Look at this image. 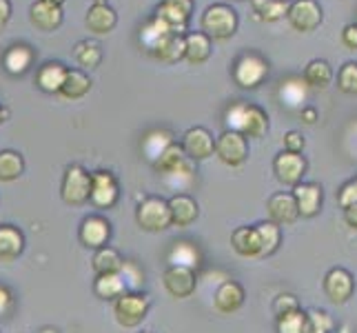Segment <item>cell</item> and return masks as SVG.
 <instances>
[{"mask_svg": "<svg viewBox=\"0 0 357 333\" xmlns=\"http://www.w3.org/2000/svg\"><path fill=\"white\" fill-rule=\"evenodd\" d=\"M229 131H238L244 138H262L268 129L266 114L249 103H233L227 111Z\"/></svg>", "mask_w": 357, "mask_h": 333, "instance_id": "6da1fadb", "label": "cell"}, {"mask_svg": "<svg viewBox=\"0 0 357 333\" xmlns=\"http://www.w3.org/2000/svg\"><path fill=\"white\" fill-rule=\"evenodd\" d=\"M202 34L213 40H227L238 31V14L229 5H211L206 7L200 20Z\"/></svg>", "mask_w": 357, "mask_h": 333, "instance_id": "7a4b0ae2", "label": "cell"}, {"mask_svg": "<svg viewBox=\"0 0 357 333\" xmlns=\"http://www.w3.org/2000/svg\"><path fill=\"white\" fill-rule=\"evenodd\" d=\"M149 298H146L144 293L140 291H129L125 295H120L114 304V313H116V320L122 325V327H138L142 320L149 313Z\"/></svg>", "mask_w": 357, "mask_h": 333, "instance_id": "3957f363", "label": "cell"}, {"mask_svg": "<svg viewBox=\"0 0 357 333\" xmlns=\"http://www.w3.org/2000/svg\"><path fill=\"white\" fill-rule=\"evenodd\" d=\"M60 193L67 205H84L91 198V174H87V169H82L80 165L67 167Z\"/></svg>", "mask_w": 357, "mask_h": 333, "instance_id": "277c9868", "label": "cell"}, {"mask_svg": "<svg viewBox=\"0 0 357 333\" xmlns=\"http://www.w3.org/2000/svg\"><path fill=\"white\" fill-rule=\"evenodd\" d=\"M268 76V65L262 56L257 54H244L233 69V78L242 89H255L257 84Z\"/></svg>", "mask_w": 357, "mask_h": 333, "instance_id": "5b68a950", "label": "cell"}, {"mask_svg": "<svg viewBox=\"0 0 357 333\" xmlns=\"http://www.w3.org/2000/svg\"><path fill=\"white\" fill-rule=\"evenodd\" d=\"M289 24L295 31L309 34L322 24V7L315 0H293L287 14Z\"/></svg>", "mask_w": 357, "mask_h": 333, "instance_id": "8992f818", "label": "cell"}, {"mask_svg": "<svg viewBox=\"0 0 357 333\" xmlns=\"http://www.w3.org/2000/svg\"><path fill=\"white\" fill-rule=\"evenodd\" d=\"M135 220L144 231H165L171 227L169 205L162 198H146L135 212Z\"/></svg>", "mask_w": 357, "mask_h": 333, "instance_id": "52a82bcc", "label": "cell"}, {"mask_svg": "<svg viewBox=\"0 0 357 333\" xmlns=\"http://www.w3.org/2000/svg\"><path fill=\"white\" fill-rule=\"evenodd\" d=\"M215 154L229 167H242L249 158V145L246 138L238 131H225L220 138L215 140Z\"/></svg>", "mask_w": 357, "mask_h": 333, "instance_id": "ba28073f", "label": "cell"}, {"mask_svg": "<svg viewBox=\"0 0 357 333\" xmlns=\"http://www.w3.org/2000/svg\"><path fill=\"white\" fill-rule=\"evenodd\" d=\"M193 11V0H162L155 9V18L162 20L171 31L182 34Z\"/></svg>", "mask_w": 357, "mask_h": 333, "instance_id": "9c48e42d", "label": "cell"}, {"mask_svg": "<svg viewBox=\"0 0 357 333\" xmlns=\"http://www.w3.org/2000/svg\"><path fill=\"white\" fill-rule=\"evenodd\" d=\"M182 151L189 160H206L211 158L215 151V142H213V135L208 133L204 127H193L184 133L182 138Z\"/></svg>", "mask_w": 357, "mask_h": 333, "instance_id": "30bf717a", "label": "cell"}, {"mask_svg": "<svg viewBox=\"0 0 357 333\" xmlns=\"http://www.w3.org/2000/svg\"><path fill=\"white\" fill-rule=\"evenodd\" d=\"M96 207L109 209L118 202V180L109 171H96L91 174V198Z\"/></svg>", "mask_w": 357, "mask_h": 333, "instance_id": "8fae6325", "label": "cell"}, {"mask_svg": "<svg viewBox=\"0 0 357 333\" xmlns=\"http://www.w3.org/2000/svg\"><path fill=\"white\" fill-rule=\"evenodd\" d=\"M275 176L282 184H289V187H295V184L302 182V176L306 171V160L300 154H293V151H282L275 163Z\"/></svg>", "mask_w": 357, "mask_h": 333, "instance_id": "7c38bea8", "label": "cell"}, {"mask_svg": "<svg viewBox=\"0 0 357 333\" xmlns=\"http://www.w3.org/2000/svg\"><path fill=\"white\" fill-rule=\"evenodd\" d=\"M266 212H268L271 222H273V225H293V222L298 220V216H300L293 193H275V195H271L268 202H266Z\"/></svg>", "mask_w": 357, "mask_h": 333, "instance_id": "4fadbf2b", "label": "cell"}, {"mask_svg": "<svg viewBox=\"0 0 357 333\" xmlns=\"http://www.w3.org/2000/svg\"><path fill=\"white\" fill-rule=\"evenodd\" d=\"M324 291L335 304L347 302L353 295V276L342 267L331 269L326 274V278H324Z\"/></svg>", "mask_w": 357, "mask_h": 333, "instance_id": "5bb4252c", "label": "cell"}, {"mask_svg": "<svg viewBox=\"0 0 357 333\" xmlns=\"http://www.w3.org/2000/svg\"><path fill=\"white\" fill-rule=\"evenodd\" d=\"M165 287L174 298H189L195 291V274L187 267H169L165 271Z\"/></svg>", "mask_w": 357, "mask_h": 333, "instance_id": "9a60e30c", "label": "cell"}, {"mask_svg": "<svg viewBox=\"0 0 357 333\" xmlns=\"http://www.w3.org/2000/svg\"><path fill=\"white\" fill-rule=\"evenodd\" d=\"M109 236H112V225L100 218V216H89L82 220L80 225V240L84 246H91V249H100L107 244Z\"/></svg>", "mask_w": 357, "mask_h": 333, "instance_id": "2e32d148", "label": "cell"}, {"mask_svg": "<svg viewBox=\"0 0 357 333\" xmlns=\"http://www.w3.org/2000/svg\"><path fill=\"white\" fill-rule=\"evenodd\" d=\"M29 20L36 29L54 31L63 24V9L52 3H45V0H38V3L31 5V9H29Z\"/></svg>", "mask_w": 357, "mask_h": 333, "instance_id": "e0dca14e", "label": "cell"}, {"mask_svg": "<svg viewBox=\"0 0 357 333\" xmlns=\"http://www.w3.org/2000/svg\"><path fill=\"white\" fill-rule=\"evenodd\" d=\"M167 205L171 214V225L176 227H189L198 218V202L187 193H176Z\"/></svg>", "mask_w": 357, "mask_h": 333, "instance_id": "ac0fdd59", "label": "cell"}, {"mask_svg": "<svg viewBox=\"0 0 357 333\" xmlns=\"http://www.w3.org/2000/svg\"><path fill=\"white\" fill-rule=\"evenodd\" d=\"M118 22V16L116 11L105 5V3H96L89 11H87V18H84V24H87V29L96 36H107L109 31H114Z\"/></svg>", "mask_w": 357, "mask_h": 333, "instance_id": "d6986e66", "label": "cell"}, {"mask_svg": "<svg viewBox=\"0 0 357 333\" xmlns=\"http://www.w3.org/2000/svg\"><path fill=\"white\" fill-rule=\"evenodd\" d=\"M293 198L298 205L300 216L311 218L319 212V205H322V189L317 184H295L293 187Z\"/></svg>", "mask_w": 357, "mask_h": 333, "instance_id": "ffe728a7", "label": "cell"}, {"mask_svg": "<svg viewBox=\"0 0 357 333\" xmlns=\"http://www.w3.org/2000/svg\"><path fill=\"white\" fill-rule=\"evenodd\" d=\"M213 304L220 313H233L238 311L244 304V289L238 285V282L227 280L222 287H220L213 295Z\"/></svg>", "mask_w": 357, "mask_h": 333, "instance_id": "44dd1931", "label": "cell"}, {"mask_svg": "<svg viewBox=\"0 0 357 333\" xmlns=\"http://www.w3.org/2000/svg\"><path fill=\"white\" fill-rule=\"evenodd\" d=\"M211 56V38L202 31H191L184 36V58L191 65H202Z\"/></svg>", "mask_w": 357, "mask_h": 333, "instance_id": "7402d4cb", "label": "cell"}, {"mask_svg": "<svg viewBox=\"0 0 357 333\" xmlns=\"http://www.w3.org/2000/svg\"><path fill=\"white\" fill-rule=\"evenodd\" d=\"M231 244H233V249L244 258H262V246H260V238H257L255 227L236 229L231 236Z\"/></svg>", "mask_w": 357, "mask_h": 333, "instance_id": "603a6c76", "label": "cell"}, {"mask_svg": "<svg viewBox=\"0 0 357 333\" xmlns=\"http://www.w3.org/2000/svg\"><path fill=\"white\" fill-rule=\"evenodd\" d=\"M187 163H189V158L184 156L182 147L176 145V142H171V145L167 147V149L153 160V167H155L158 174L171 176V174H176V171H178L180 167H184Z\"/></svg>", "mask_w": 357, "mask_h": 333, "instance_id": "cb8c5ba5", "label": "cell"}, {"mask_svg": "<svg viewBox=\"0 0 357 333\" xmlns=\"http://www.w3.org/2000/svg\"><path fill=\"white\" fill-rule=\"evenodd\" d=\"M251 7L257 20L278 22L282 18H287L291 0H251Z\"/></svg>", "mask_w": 357, "mask_h": 333, "instance_id": "d4e9b609", "label": "cell"}, {"mask_svg": "<svg viewBox=\"0 0 357 333\" xmlns=\"http://www.w3.org/2000/svg\"><path fill=\"white\" fill-rule=\"evenodd\" d=\"M24 249V238L16 227L3 225L0 227V260L11 262L22 253Z\"/></svg>", "mask_w": 357, "mask_h": 333, "instance_id": "484cf974", "label": "cell"}, {"mask_svg": "<svg viewBox=\"0 0 357 333\" xmlns=\"http://www.w3.org/2000/svg\"><path fill=\"white\" fill-rule=\"evenodd\" d=\"M65 76H67V67L60 65V63H47L40 67L38 76H36V82H38V87L43 91H49V94H58L60 87H63L65 82Z\"/></svg>", "mask_w": 357, "mask_h": 333, "instance_id": "4316f807", "label": "cell"}, {"mask_svg": "<svg viewBox=\"0 0 357 333\" xmlns=\"http://www.w3.org/2000/svg\"><path fill=\"white\" fill-rule=\"evenodd\" d=\"M306 87L313 89H326L331 82H333V69L326 63V60H311L304 69V78Z\"/></svg>", "mask_w": 357, "mask_h": 333, "instance_id": "83f0119b", "label": "cell"}, {"mask_svg": "<svg viewBox=\"0 0 357 333\" xmlns=\"http://www.w3.org/2000/svg\"><path fill=\"white\" fill-rule=\"evenodd\" d=\"M89 91H91V80L78 69H67L65 82L58 94H63L67 101H78V98H84Z\"/></svg>", "mask_w": 357, "mask_h": 333, "instance_id": "f1b7e54d", "label": "cell"}, {"mask_svg": "<svg viewBox=\"0 0 357 333\" xmlns=\"http://www.w3.org/2000/svg\"><path fill=\"white\" fill-rule=\"evenodd\" d=\"M151 54L162 63H178L180 58H184V36L171 31Z\"/></svg>", "mask_w": 357, "mask_h": 333, "instance_id": "f546056e", "label": "cell"}, {"mask_svg": "<svg viewBox=\"0 0 357 333\" xmlns=\"http://www.w3.org/2000/svg\"><path fill=\"white\" fill-rule=\"evenodd\" d=\"M31 60H33V52L29 47L24 45H14L9 47V52L5 54V69L11 73V76H20L24 73L29 67H31Z\"/></svg>", "mask_w": 357, "mask_h": 333, "instance_id": "4dcf8cb0", "label": "cell"}, {"mask_svg": "<svg viewBox=\"0 0 357 333\" xmlns=\"http://www.w3.org/2000/svg\"><path fill=\"white\" fill-rule=\"evenodd\" d=\"M93 291L98 298H102V300H118L120 295L127 293V287H125V282H122L120 274H102V276H98Z\"/></svg>", "mask_w": 357, "mask_h": 333, "instance_id": "1f68e13d", "label": "cell"}, {"mask_svg": "<svg viewBox=\"0 0 357 333\" xmlns=\"http://www.w3.org/2000/svg\"><path fill=\"white\" fill-rule=\"evenodd\" d=\"M169 262L171 267H187L193 271L200 267V251L191 242H176L169 251Z\"/></svg>", "mask_w": 357, "mask_h": 333, "instance_id": "d6a6232c", "label": "cell"}, {"mask_svg": "<svg viewBox=\"0 0 357 333\" xmlns=\"http://www.w3.org/2000/svg\"><path fill=\"white\" fill-rule=\"evenodd\" d=\"M306 89L309 87H306V82L302 78H289L280 87V101L289 109H302L306 101Z\"/></svg>", "mask_w": 357, "mask_h": 333, "instance_id": "836d02e7", "label": "cell"}, {"mask_svg": "<svg viewBox=\"0 0 357 333\" xmlns=\"http://www.w3.org/2000/svg\"><path fill=\"white\" fill-rule=\"evenodd\" d=\"M122 262H125V260H122L120 253L114 249V246H100V249H96L93 269H96L98 276H102V274H118Z\"/></svg>", "mask_w": 357, "mask_h": 333, "instance_id": "e575fe53", "label": "cell"}, {"mask_svg": "<svg viewBox=\"0 0 357 333\" xmlns=\"http://www.w3.org/2000/svg\"><path fill=\"white\" fill-rule=\"evenodd\" d=\"M24 160L18 151H0V182H14L22 176Z\"/></svg>", "mask_w": 357, "mask_h": 333, "instance_id": "d590c367", "label": "cell"}, {"mask_svg": "<svg viewBox=\"0 0 357 333\" xmlns=\"http://www.w3.org/2000/svg\"><path fill=\"white\" fill-rule=\"evenodd\" d=\"M171 34V29L167 27V24L162 22V20H158V18H153V20H149L142 27V31H140V43L149 49V52H153V49L162 43L167 36Z\"/></svg>", "mask_w": 357, "mask_h": 333, "instance_id": "8d00e7d4", "label": "cell"}, {"mask_svg": "<svg viewBox=\"0 0 357 333\" xmlns=\"http://www.w3.org/2000/svg\"><path fill=\"white\" fill-rule=\"evenodd\" d=\"M76 60L82 65V67H87V69H93L100 65V60H102V49L98 43L93 40H80L76 45Z\"/></svg>", "mask_w": 357, "mask_h": 333, "instance_id": "74e56055", "label": "cell"}, {"mask_svg": "<svg viewBox=\"0 0 357 333\" xmlns=\"http://www.w3.org/2000/svg\"><path fill=\"white\" fill-rule=\"evenodd\" d=\"M174 142V135H171L169 131H151L149 135L144 138V142H142V149H144V154H146V158L153 160L162 154L167 147Z\"/></svg>", "mask_w": 357, "mask_h": 333, "instance_id": "f35d334b", "label": "cell"}, {"mask_svg": "<svg viewBox=\"0 0 357 333\" xmlns=\"http://www.w3.org/2000/svg\"><path fill=\"white\" fill-rule=\"evenodd\" d=\"M257 238H260V246H262V256H271L280 244V227L273 225V222H262V225L255 227Z\"/></svg>", "mask_w": 357, "mask_h": 333, "instance_id": "ab89813d", "label": "cell"}, {"mask_svg": "<svg viewBox=\"0 0 357 333\" xmlns=\"http://www.w3.org/2000/svg\"><path fill=\"white\" fill-rule=\"evenodd\" d=\"M333 329V320L326 311H309L306 313V323H304V333H331Z\"/></svg>", "mask_w": 357, "mask_h": 333, "instance_id": "60d3db41", "label": "cell"}, {"mask_svg": "<svg viewBox=\"0 0 357 333\" xmlns=\"http://www.w3.org/2000/svg\"><path fill=\"white\" fill-rule=\"evenodd\" d=\"M118 274H120L122 282H125L127 293H129V291H138V289H140V285H142V280H144V274L138 269V265L131 262V260L122 262V267H120Z\"/></svg>", "mask_w": 357, "mask_h": 333, "instance_id": "b9f144b4", "label": "cell"}, {"mask_svg": "<svg viewBox=\"0 0 357 333\" xmlns=\"http://www.w3.org/2000/svg\"><path fill=\"white\" fill-rule=\"evenodd\" d=\"M304 323H306V313L291 311L287 316L278 318V333H304Z\"/></svg>", "mask_w": 357, "mask_h": 333, "instance_id": "7bdbcfd3", "label": "cell"}, {"mask_svg": "<svg viewBox=\"0 0 357 333\" xmlns=\"http://www.w3.org/2000/svg\"><path fill=\"white\" fill-rule=\"evenodd\" d=\"M337 87L344 94H357V63H347L340 69Z\"/></svg>", "mask_w": 357, "mask_h": 333, "instance_id": "ee69618b", "label": "cell"}, {"mask_svg": "<svg viewBox=\"0 0 357 333\" xmlns=\"http://www.w3.org/2000/svg\"><path fill=\"white\" fill-rule=\"evenodd\" d=\"M298 309H300L298 300H295L293 295H289V293L278 295L275 302H273V313H275V318H282V316H287L291 311H298Z\"/></svg>", "mask_w": 357, "mask_h": 333, "instance_id": "f6af8a7d", "label": "cell"}, {"mask_svg": "<svg viewBox=\"0 0 357 333\" xmlns=\"http://www.w3.org/2000/svg\"><path fill=\"white\" fill-rule=\"evenodd\" d=\"M355 202H357V178L344 184L342 191H340V205H342L344 209L351 207V205H355Z\"/></svg>", "mask_w": 357, "mask_h": 333, "instance_id": "bcb514c9", "label": "cell"}, {"mask_svg": "<svg viewBox=\"0 0 357 333\" xmlns=\"http://www.w3.org/2000/svg\"><path fill=\"white\" fill-rule=\"evenodd\" d=\"M284 147H287V151H293V154H300L304 149V138H302V133L298 131H289L284 135Z\"/></svg>", "mask_w": 357, "mask_h": 333, "instance_id": "7dc6e473", "label": "cell"}, {"mask_svg": "<svg viewBox=\"0 0 357 333\" xmlns=\"http://www.w3.org/2000/svg\"><path fill=\"white\" fill-rule=\"evenodd\" d=\"M342 43L349 49H357V24L355 22L347 24V27L342 29Z\"/></svg>", "mask_w": 357, "mask_h": 333, "instance_id": "c3c4849f", "label": "cell"}, {"mask_svg": "<svg viewBox=\"0 0 357 333\" xmlns=\"http://www.w3.org/2000/svg\"><path fill=\"white\" fill-rule=\"evenodd\" d=\"M344 220H347V225H349V227L357 229V202L344 209Z\"/></svg>", "mask_w": 357, "mask_h": 333, "instance_id": "681fc988", "label": "cell"}, {"mask_svg": "<svg viewBox=\"0 0 357 333\" xmlns=\"http://www.w3.org/2000/svg\"><path fill=\"white\" fill-rule=\"evenodd\" d=\"M11 16V5L9 0H0V27H5L7 20Z\"/></svg>", "mask_w": 357, "mask_h": 333, "instance_id": "f907efd6", "label": "cell"}, {"mask_svg": "<svg viewBox=\"0 0 357 333\" xmlns=\"http://www.w3.org/2000/svg\"><path fill=\"white\" fill-rule=\"evenodd\" d=\"M300 116H302V120L306 122V125H313V122L317 120V111L313 107H302Z\"/></svg>", "mask_w": 357, "mask_h": 333, "instance_id": "816d5d0a", "label": "cell"}, {"mask_svg": "<svg viewBox=\"0 0 357 333\" xmlns=\"http://www.w3.org/2000/svg\"><path fill=\"white\" fill-rule=\"evenodd\" d=\"M9 304H11V293L5 287H0V316L7 313Z\"/></svg>", "mask_w": 357, "mask_h": 333, "instance_id": "f5cc1de1", "label": "cell"}, {"mask_svg": "<svg viewBox=\"0 0 357 333\" xmlns=\"http://www.w3.org/2000/svg\"><path fill=\"white\" fill-rule=\"evenodd\" d=\"M45 3H52V5H56V7H63L65 0H45Z\"/></svg>", "mask_w": 357, "mask_h": 333, "instance_id": "db71d44e", "label": "cell"}, {"mask_svg": "<svg viewBox=\"0 0 357 333\" xmlns=\"http://www.w3.org/2000/svg\"><path fill=\"white\" fill-rule=\"evenodd\" d=\"M5 118H7V111L0 109V122H5Z\"/></svg>", "mask_w": 357, "mask_h": 333, "instance_id": "11a10c76", "label": "cell"}, {"mask_svg": "<svg viewBox=\"0 0 357 333\" xmlns=\"http://www.w3.org/2000/svg\"><path fill=\"white\" fill-rule=\"evenodd\" d=\"M40 333H58V331H56V329H43Z\"/></svg>", "mask_w": 357, "mask_h": 333, "instance_id": "9f6ffc18", "label": "cell"}, {"mask_svg": "<svg viewBox=\"0 0 357 333\" xmlns=\"http://www.w3.org/2000/svg\"><path fill=\"white\" fill-rule=\"evenodd\" d=\"M342 333H349V327H344V329H342Z\"/></svg>", "mask_w": 357, "mask_h": 333, "instance_id": "6f0895ef", "label": "cell"}]
</instances>
